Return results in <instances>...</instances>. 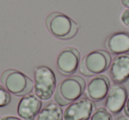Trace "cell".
Returning <instances> with one entry per match:
<instances>
[{"instance_id": "cell-1", "label": "cell", "mask_w": 129, "mask_h": 120, "mask_svg": "<svg viewBox=\"0 0 129 120\" xmlns=\"http://www.w3.org/2000/svg\"><path fill=\"white\" fill-rule=\"evenodd\" d=\"M86 83L81 76H70L58 85L54 95V100L59 106H66L78 100L84 93Z\"/></svg>"}, {"instance_id": "cell-2", "label": "cell", "mask_w": 129, "mask_h": 120, "mask_svg": "<svg viewBox=\"0 0 129 120\" xmlns=\"http://www.w3.org/2000/svg\"><path fill=\"white\" fill-rule=\"evenodd\" d=\"M46 27L48 31L57 39L68 40L74 37L80 26L67 14L55 12L46 18Z\"/></svg>"}, {"instance_id": "cell-3", "label": "cell", "mask_w": 129, "mask_h": 120, "mask_svg": "<svg viewBox=\"0 0 129 120\" xmlns=\"http://www.w3.org/2000/svg\"><path fill=\"white\" fill-rule=\"evenodd\" d=\"M34 79L36 95L42 101L50 100L57 86V81L53 70L46 65L37 66L34 71Z\"/></svg>"}, {"instance_id": "cell-4", "label": "cell", "mask_w": 129, "mask_h": 120, "mask_svg": "<svg viewBox=\"0 0 129 120\" xmlns=\"http://www.w3.org/2000/svg\"><path fill=\"white\" fill-rule=\"evenodd\" d=\"M3 87L9 93L17 96H23L32 91L34 82L22 72L15 69L5 71L1 75Z\"/></svg>"}, {"instance_id": "cell-5", "label": "cell", "mask_w": 129, "mask_h": 120, "mask_svg": "<svg viewBox=\"0 0 129 120\" xmlns=\"http://www.w3.org/2000/svg\"><path fill=\"white\" fill-rule=\"evenodd\" d=\"M111 63V55L103 50H96L86 55L80 63V72L85 76H95L105 72Z\"/></svg>"}, {"instance_id": "cell-6", "label": "cell", "mask_w": 129, "mask_h": 120, "mask_svg": "<svg viewBox=\"0 0 129 120\" xmlns=\"http://www.w3.org/2000/svg\"><path fill=\"white\" fill-rule=\"evenodd\" d=\"M95 105L88 98H79L68 104L64 112V120H88L95 111Z\"/></svg>"}, {"instance_id": "cell-7", "label": "cell", "mask_w": 129, "mask_h": 120, "mask_svg": "<svg viewBox=\"0 0 129 120\" xmlns=\"http://www.w3.org/2000/svg\"><path fill=\"white\" fill-rule=\"evenodd\" d=\"M81 54L76 48L67 47L63 49L57 57V68L61 74L70 76L77 71L80 65Z\"/></svg>"}, {"instance_id": "cell-8", "label": "cell", "mask_w": 129, "mask_h": 120, "mask_svg": "<svg viewBox=\"0 0 129 120\" xmlns=\"http://www.w3.org/2000/svg\"><path fill=\"white\" fill-rule=\"evenodd\" d=\"M111 83L105 75H96L88 83L84 90L87 98L93 102H100L107 95Z\"/></svg>"}, {"instance_id": "cell-9", "label": "cell", "mask_w": 129, "mask_h": 120, "mask_svg": "<svg viewBox=\"0 0 129 120\" xmlns=\"http://www.w3.org/2000/svg\"><path fill=\"white\" fill-rule=\"evenodd\" d=\"M105 98L107 110L114 115L118 114L124 109L127 100V91L122 84H115L110 88Z\"/></svg>"}, {"instance_id": "cell-10", "label": "cell", "mask_w": 129, "mask_h": 120, "mask_svg": "<svg viewBox=\"0 0 129 120\" xmlns=\"http://www.w3.org/2000/svg\"><path fill=\"white\" fill-rule=\"evenodd\" d=\"M42 108V100L36 95H23L17 106V114L24 120H33Z\"/></svg>"}, {"instance_id": "cell-11", "label": "cell", "mask_w": 129, "mask_h": 120, "mask_svg": "<svg viewBox=\"0 0 129 120\" xmlns=\"http://www.w3.org/2000/svg\"><path fill=\"white\" fill-rule=\"evenodd\" d=\"M110 74L116 84H122L129 79V54H119L113 59Z\"/></svg>"}, {"instance_id": "cell-12", "label": "cell", "mask_w": 129, "mask_h": 120, "mask_svg": "<svg viewBox=\"0 0 129 120\" xmlns=\"http://www.w3.org/2000/svg\"><path fill=\"white\" fill-rule=\"evenodd\" d=\"M105 46L108 51L114 55L126 54L129 52V33L116 32L107 38Z\"/></svg>"}, {"instance_id": "cell-13", "label": "cell", "mask_w": 129, "mask_h": 120, "mask_svg": "<svg viewBox=\"0 0 129 120\" xmlns=\"http://www.w3.org/2000/svg\"><path fill=\"white\" fill-rule=\"evenodd\" d=\"M63 110L57 103L47 104L38 112L33 120H62Z\"/></svg>"}, {"instance_id": "cell-14", "label": "cell", "mask_w": 129, "mask_h": 120, "mask_svg": "<svg viewBox=\"0 0 129 120\" xmlns=\"http://www.w3.org/2000/svg\"><path fill=\"white\" fill-rule=\"evenodd\" d=\"M90 120H112V116L107 109L101 107L94 111L90 116Z\"/></svg>"}, {"instance_id": "cell-15", "label": "cell", "mask_w": 129, "mask_h": 120, "mask_svg": "<svg viewBox=\"0 0 129 120\" xmlns=\"http://www.w3.org/2000/svg\"><path fill=\"white\" fill-rule=\"evenodd\" d=\"M11 95L10 93L0 85V108L6 107L11 102Z\"/></svg>"}, {"instance_id": "cell-16", "label": "cell", "mask_w": 129, "mask_h": 120, "mask_svg": "<svg viewBox=\"0 0 129 120\" xmlns=\"http://www.w3.org/2000/svg\"><path fill=\"white\" fill-rule=\"evenodd\" d=\"M120 20L123 25H125V27H129V8L125 9V11L122 13L121 17H120Z\"/></svg>"}, {"instance_id": "cell-17", "label": "cell", "mask_w": 129, "mask_h": 120, "mask_svg": "<svg viewBox=\"0 0 129 120\" xmlns=\"http://www.w3.org/2000/svg\"><path fill=\"white\" fill-rule=\"evenodd\" d=\"M124 112L127 116H129V97H127V100L124 106Z\"/></svg>"}, {"instance_id": "cell-18", "label": "cell", "mask_w": 129, "mask_h": 120, "mask_svg": "<svg viewBox=\"0 0 129 120\" xmlns=\"http://www.w3.org/2000/svg\"><path fill=\"white\" fill-rule=\"evenodd\" d=\"M0 120H24V119L17 117V116H6L2 118H0Z\"/></svg>"}, {"instance_id": "cell-19", "label": "cell", "mask_w": 129, "mask_h": 120, "mask_svg": "<svg viewBox=\"0 0 129 120\" xmlns=\"http://www.w3.org/2000/svg\"><path fill=\"white\" fill-rule=\"evenodd\" d=\"M121 4L124 7L129 8V0H121Z\"/></svg>"}, {"instance_id": "cell-20", "label": "cell", "mask_w": 129, "mask_h": 120, "mask_svg": "<svg viewBox=\"0 0 129 120\" xmlns=\"http://www.w3.org/2000/svg\"><path fill=\"white\" fill-rule=\"evenodd\" d=\"M117 120H129V116H121V117L118 118Z\"/></svg>"}]
</instances>
